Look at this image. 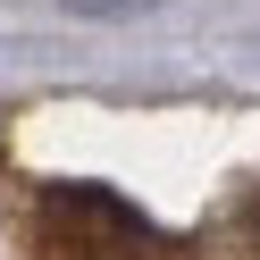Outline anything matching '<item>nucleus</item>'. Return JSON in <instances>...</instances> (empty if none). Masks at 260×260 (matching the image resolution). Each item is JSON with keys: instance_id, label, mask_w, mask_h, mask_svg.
Masks as SVG:
<instances>
[{"instance_id": "f257e3e1", "label": "nucleus", "mask_w": 260, "mask_h": 260, "mask_svg": "<svg viewBox=\"0 0 260 260\" xmlns=\"http://www.w3.org/2000/svg\"><path fill=\"white\" fill-rule=\"evenodd\" d=\"M34 252L42 260H159L168 235L109 185H42L34 202Z\"/></svg>"}]
</instances>
